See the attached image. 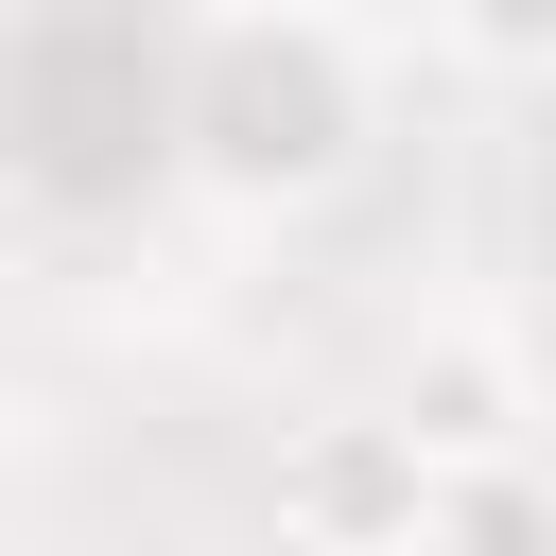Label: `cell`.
Masks as SVG:
<instances>
[{"mask_svg":"<svg viewBox=\"0 0 556 556\" xmlns=\"http://www.w3.org/2000/svg\"><path fill=\"white\" fill-rule=\"evenodd\" d=\"M382 70H400V35H365V17H295V0L278 17H174V52H156V156L226 226L330 208L365 174V139H382Z\"/></svg>","mask_w":556,"mask_h":556,"instance_id":"6da1fadb","label":"cell"},{"mask_svg":"<svg viewBox=\"0 0 556 556\" xmlns=\"http://www.w3.org/2000/svg\"><path fill=\"white\" fill-rule=\"evenodd\" d=\"M365 417H382L417 469H504V452H539V400H521V365H504V313H486V295L417 313Z\"/></svg>","mask_w":556,"mask_h":556,"instance_id":"7a4b0ae2","label":"cell"},{"mask_svg":"<svg viewBox=\"0 0 556 556\" xmlns=\"http://www.w3.org/2000/svg\"><path fill=\"white\" fill-rule=\"evenodd\" d=\"M261 504H278V539H295V556H417L434 469H417V452H400L365 400H330V417H295V434H278Z\"/></svg>","mask_w":556,"mask_h":556,"instance_id":"3957f363","label":"cell"},{"mask_svg":"<svg viewBox=\"0 0 556 556\" xmlns=\"http://www.w3.org/2000/svg\"><path fill=\"white\" fill-rule=\"evenodd\" d=\"M417 556H556V469H539V452H504V469H434Z\"/></svg>","mask_w":556,"mask_h":556,"instance_id":"277c9868","label":"cell"},{"mask_svg":"<svg viewBox=\"0 0 556 556\" xmlns=\"http://www.w3.org/2000/svg\"><path fill=\"white\" fill-rule=\"evenodd\" d=\"M400 52H452V70H521V87H556V17H434V35H400Z\"/></svg>","mask_w":556,"mask_h":556,"instance_id":"5b68a950","label":"cell"},{"mask_svg":"<svg viewBox=\"0 0 556 556\" xmlns=\"http://www.w3.org/2000/svg\"><path fill=\"white\" fill-rule=\"evenodd\" d=\"M486 313H504V365H521V400L556 417V261H539L521 295H486Z\"/></svg>","mask_w":556,"mask_h":556,"instance_id":"8992f818","label":"cell"}]
</instances>
